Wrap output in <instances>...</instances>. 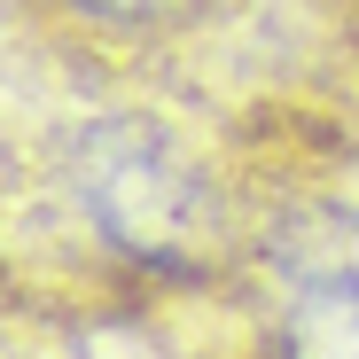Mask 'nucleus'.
<instances>
[{"label":"nucleus","instance_id":"f257e3e1","mask_svg":"<svg viewBox=\"0 0 359 359\" xmlns=\"http://www.w3.org/2000/svg\"><path fill=\"white\" fill-rule=\"evenodd\" d=\"M79 211L109 234L117 250H133L164 273L196 266L203 226H211V196L203 180L180 164L149 126L109 117L79 141Z\"/></svg>","mask_w":359,"mask_h":359},{"label":"nucleus","instance_id":"f03ea898","mask_svg":"<svg viewBox=\"0 0 359 359\" xmlns=\"http://www.w3.org/2000/svg\"><path fill=\"white\" fill-rule=\"evenodd\" d=\"M281 359H359V289H320L289 313Z\"/></svg>","mask_w":359,"mask_h":359},{"label":"nucleus","instance_id":"7ed1b4c3","mask_svg":"<svg viewBox=\"0 0 359 359\" xmlns=\"http://www.w3.org/2000/svg\"><path fill=\"white\" fill-rule=\"evenodd\" d=\"M71 8H86L94 24H117V32H156V24H180L188 8H203V0H71Z\"/></svg>","mask_w":359,"mask_h":359}]
</instances>
